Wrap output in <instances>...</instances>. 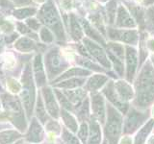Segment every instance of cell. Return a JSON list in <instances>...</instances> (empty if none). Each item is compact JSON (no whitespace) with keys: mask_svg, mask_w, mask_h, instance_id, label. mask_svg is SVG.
I'll return each mask as SVG.
<instances>
[{"mask_svg":"<svg viewBox=\"0 0 154 144\" xmlns=\"http://www.w3.org/2000/svg\"><path fill=\"white\" fill-rule=\"evenodd\" d=\"M81 22H82V25H83V27H82V28H83V31L86 33L87 36H88L89 38H93L95 42H98V43H100V44H102V45H106L103 38L101 37L100 34H98L97 32L95 31V29H94L90 25L88 21L85 20V19H81Z\"/></svg>","mask_w":154,"mask_h":144,"instance_id":"obj_26","label":"cell"},{"mask_svg":"<svg viewBox=\"0 0 154 144\" xmlns=\"http://www.w3.org/2000/svg\"><path fill=\"white\" fill-rule=\"evenodd\" d=\"M144 5H146V6H148V5H151L154 3V0H144L143 1Z\"/></svg>","mask_w":154,"mask_h":144,"instance_id":"obj_49","label":"cell"},{"mask_svg":"<svg viewBox=\"0 0 154 144\" xmlns=\"http://www.w3.org/2000/svg\"><path fill=\"white\" fill-rule=\"evenodd\" d=\"M101 138H102V134H101L100 123L93 117L90 121L88 144H100Z\"/></svg>","mask_w":154,"mask_h":144,"instance_id":"obj_18","label":"cell"},{"mask_svg":"<svg viewBox=\"0 0 154 144\" xmlns=\"http://www.w3.org/2000/svg\"><path fill=\"white\" fill-rule=\"evenodd\" d=\"M146 44V47L148 50L154 52V38H149V40H147Z\"/></svg>","mask_w":154,"mask_h":144,"instance_id":"obj_46","label":"cell"},{"mask_svg":"<svg viewBox=\"0 0 154 144\" xmlns=\"http://www.w3.org/2000/svg\"><path fill=\"white\" fill-rule=\"evenodd\" d=\"M21 134L14 130H6L0 132V144H11L20 138Z\"/></svg>","mask_w":154,"mask_h":144,"instance_id":"obj_29","label":"cell"},{"mask_svg":"<svg viewBox=\"0 0 154 144\" xmlns=\"http://www.w3.org/2000/svg\"><path fill=\"white\" fill-rule=\"evenodd\" d=\"M137 90L135 104L139 108H146L154 101V67L146 62L136 80Z\"/></svg>","mask_w":154,"mask_h":144,"instance_id":"obj_1","label":"cell"},{"mask_svg":"<svg viewBox=\"0 0 154 144\" xmlns=\"http://www.w3.org/2000/svg\"><path fill=\"white\" fill-rule=\"evenodd\" d=\"M38 13V10L36 7H23V8H18L14 10L13 12L14 16L21 20V19H28L32 17L33 16Z\"/></svg>","mask_w":154,"mask_h":144,"instance_id":"obj_28","label":"cell"},{"mask_svg":"<svg viewBox=\"0 0 154 144\" xmlns=\"http://www.w3.org/2000/svg\"><path fill=\"white\" fill-rule=\"evenodd\" d=\"M63 92L69 100V102L72 104V106H79L84 102L86 98V90L80 89V88H75V89H66Z\"/></svg>","mask_w":154,"mask_h":144,"instance_id":"obj_20","label":"cell"},{"mask_svg":"<svg viewBox=\"0 0 154 144\" xmlns=\"http://www.w3.org/2000/svg\"><path fill=\"white\" fill-rule=\"evenodd\" d=\"M116 9H117V2L115 0H111L107 4V13L110 19V23H113L114 18L116 17Z\"/></svg>","mask_w":154,"mask_h":144,"instance_id":"obj_40","label":"cell"},{"mask_svg":"<svg viewBox=\"0 0 154 144\" xmlns=\"http://www.w3.org/2000/svg\"><path fill=\"white\" fill-rule=\"evenodd\" d=\"M38 17L41 23L45 25V27L48 29H50L57 40L61 41L66 40V34L62 19L53 0H47L45 5L42 6V8L38 10Z\"/></svg>","mask_w":154,"mask_h":144,"instance_id":"obj_2","label":"cell"},{"mask_svg":"<svg viewBox=\"0 0 154 144\" xmlns=\"http://www.w3.org/2000/svg\"><path fill=\"white\" fill-rule=\"evenodd\" d=\"M0 109H1V103H0Z\"/></svg>","mask_w":154,"mask_h":144,"instance_id":"obj_57","label":"cell"},{"mask_svg":"<svg viewBox=\"0 0 154 144\" xmlns=\"http://www.w3.org/2000/svg\"><path fill=\"white\" fill-rule=\"evenodd\" d=\"M26 25L31 29V30L34 31H38L41 30V21L38 19L36 18H28L26 19Z\"/></svg>","mask_w":154,"mask_h":144,"instance_id":"obj_43","label":"cell"},{"mask_svg":"<svg viewBox=\"0 0 154 144\" xmlns=\"http://www.w3.org/2000/svg\"><path fill=\"white\" fill-rule=\"evenodd\" d=\"M17 37H18L17 34H13V35H11V36H7V37H5V41H6L7 43H11L14 40H16L17 38Z\"/></svg>","mask_w":154,"mask_h":144,"instance_id":"obj_47","label":"cell"},{"mask_svg":"<svg viewBox=\"0 0 154 144\" xmlns=\"http://www.w3.org/2000/svg\"><path fill=\"white\" fill-rule=\"evenodd\" d=\"M45 68L49 79L59 77L62 72H64L69 67V62L62 56L60 50L57 47L51 48L45 53Z\"/></svg>","mask_w":154,"mask_h":144,"instance_id":"obj_5","label":"cell"},{"mask_svg":"<svg viewBox=\"0 0 154 144\" xmlns=\"http://www.w3.org/2000/svg\"><path fill=\"white\" fill-rule=\"evenodd\" d=\"M76 62L79 65L83 66L84 68H89L91 70H94V71H98V72H102L104 71L102 67H100L99 65L95 64L94 62H93L91 60H89L88 58H85V57H78L76 58Z\"/></svg>","mask_w":154,"mask_h":144,"instance_id":"obj_32","label":"cell"},{"mask_svg":"<svg viewBox=\"0 0 154 144\" xmlns=\"http://www.w3.org/2000/svg\"><path fill=\"white\" fill-rule=\"evenodd\" d=\"M125 59H126V79L127 82H132L138 68V54L134 47L127 45L125 48Z\"/></svg>","mask_w":154,"mask_h":144,"instance_id":"obj_12","label":"cell"},{"mask_svg":"<svg viewBox=\"0 0 154 144\" xmlns=\"http://www.w3.org/2000/svg\"><path fill=\"white\" fill-rule=\"evenodd\" d=\"M144 25L148 30H154V6H150L144 13Z\"/></svg>","mask_w":154,"mask_h":144,"instance_id":"obj_34","label":"cell"},{"mask_svg":"<svg viewBox=\"0 0 154 144\" xmlns=\"http://www.w3.org/2000/svg\"><path fill=\"white\" fill-rule=\"evenodd\" d=\"M103 94L106 96L111 104H112L116 109H118L122 113L125 114L127 112L128 110V104L123 102V101L119 97V95L117 94L115 90V86L113 82H109L108 84H106L105 88H103Z\"/></svg>","mask_w":154,"mask_h":144,"instance_id":"obj_11","label":"cell"},{"mask_svg":"<svg viewBox=\"0 0 154 144\" xmlns=\"http://www.w3.org/2000/svg\"><path fill=\"white\" fill-rule=\"evenodd\" d=\"M83 44L86 47L87 51L89 52V54L93 58H94L101 65L105 67V68H108V69L111 68L112 64H111V62L109 60L107 53H106V51L98 44V43L91 40V38H83Z\"/></svg>","mask_w":154,"mask_h":144,"instance_id":"obj_8","label":"cell"},{"mask_svg":"<svg viewBox=\"0 0 154 144\" xmlns=\"http://www.w3.org/2000/svg\"><path fill=\"white\" fill-rule=\"evenodd\" d=\"M106 47H107V53H110V54H112L113 56L117 57L118 59L123 62L125 52L122 44L118 42H109L106 44Z\"/></svg>","mask_w":154,"mask_h":144,"instance_id":"obj_30","label":"cell"},{"mask_svg":"<svg viewBox=\"0 0 154 144\" xmlns=\"http://www.w3.org/2000/svg\"><path fill=\"white\" fill-rule=\"evenodd\" d=\"M45 124H46L45 126H46L47 131L52 132L56 134H59L61 133V127L57 121H54V120H47Z\"/></svg>","mask_w":154,"mask_h":144,"instance_id":"obj_42","label":"cell"},{"mask_svg":"<svg viewBox=\"0 0 154 144\" xmlns=\"http://www.w3.org/2000/svg\"><path fill=\"white\" fill-rule=\"evenodd\" d=\"M7 85H8V88H9L10 91L13 93H17L21 90V85L17 83L14 79H10L8 81Z\"/></svg>","mask_w":154,"mask_h":144,"instance_id":"obj_44","label":"cell"},{"mask_svg":"<svg viewBox=\"0 0 154 144\" xmlns=\"http://www.w3.org/2000/svg\"><path fill=\"white\" fill-rule=\"evenodd\" d=\"M151 64H153V67H154V54L151 56Z\"/></svg>","mask_w":154,"mask_h":144,"instance_id":"obj_50","label":"cell"},{"mask_svg":"<svg viewBox=\"0 0 154 144\" xmlns=\"http://www.w3.org/2000/svg\"><path fill=\"white\" fill-rule=\"evenodd\" d=\"M91 74V70L81 68V67H72V68L67 69L64 73L61 74L55 82H61V80H66L69 78H75V77H86Z\"/></svg>","mask_w":154,"mask_h":144,"instance_id":"obj_22","label":"cell"},{"mask_svg":"<svg viewBox=\"0 0 154 144\" xmlns=\"http://www.w3.org/2000/svg\"><path fill=\"white\" fill-rule=\"evenodd\" d=\"M43 139V129L37 118L31 120L30 127L26 134V140L30 143H38Z\"/></svg>","mask_w":154,"mask_h":144,"instance_id":"obj_16","label":"cell"},{"mask_svg":"<svg viewBox=\"0 0 154 144\" xmlns=\"http://www.w3.org/2000/svg\"><path fill=\"white\" fill-rule=\"evenodd\" d=\"M107 82H108L107 76H105L103 74H94L91 77H90V79L87 81V83L85 85V90L94 92V91L98 90L103 86H105L107 84Z\"/></svg>","mask_w":154,"mask_h":144,"instance_id":"obj_19","label":"cell"},{"mask_svg":"<svg viewBox=\"0 0 154 144\" xmlns=\"http://www.w3.org/2000/svg\"><path fill=\"white\" fill-rule=\"evenodd\" d=\"M152 115H153V117H154V106H153V108H152Z\"/></svg>","mask_w":154,"mask_h":144,"instance_id":"obj_54","label":"cell"},{"mask_svg":"<svg viewBox=\"0 0 154 144\" xmlns=\"http://www.w3.org/2000/svg\"><path fill=\"white\" fill-rule=\"evenodd\" d=\"M2 47H3V45L1 44V41H0V52H1V50H2Z\"/></svg>","mask_w":154,"mask_h":144,"instance_id":"obj_52","label":"cell"},{"mask_svg":"<svg viewBox=\"0 0 154 144\" xmlns=\"http://www.w3.org/2000/svg\"><path fill=\"white\" fill-rule=\"evenodd\" d=\"M107 55L109 57V60L111 62V64H113L115 70L117 71V73L119 74V76H123L124 73V66H123V62L120 61L119 59H118L117 57L113 56L110 53H107Z\"/></svg>","mask_w":154,"mask_h":144,"instance_id":"obj_35","label":"cell"},{"mask_svg":"<svg viewBox=\"0 0 154 144\" xmlns=\"http://www.w3.org/2000/svg\"><path fill=\"white\" fill-rule=\"evenodd\" d=\"M22 143V141H18V142H16L14 144H21Z\"/></svg>","mask_w":154,"mask_h":144,"instance_id":"obj_55","label":"cell"},{"mask_svg":"<svg viewBox=\"0 0 154 144\" xmlns=\"http://www.w3.org/2000/svg\"><path fill=\"white\" fill-rule=\"evenodd\" d=\"M114 86H115L116 92H117L119 97L122 99L123 102L127 103V101L132 100L134 98L135 92L131 85L129 84V82L119 80L116 82V83H114Z\"/></svg>","mask_w":154,"mask_h":144,"instance_id":"obj_15","label":"cell"},{"mask_svg":"<svg viewBox=\"0 0 154 144\" xmlns=\"http://www.w3.org/2000/svg\"><path fill=\"white\" fill-rule=\"evenodd\" d=\"M119 144H132V140H131V138H130L129 136H124L122 139V141H120Z\"/></svg>","mask_w":154,"mask_h":144,"instance_id":"obj_48","label":"cell"},{"mask_svg":"<svg viewBox=\"0 0 154 144\" xmlns=\"http://www.w3.org/2000/svg\"><path fill=\"white\" fill-rule=\"evenodd\" d=\"M37 44L34 41L33 38H28V37H21L17 40V41L14 42V48L20 52H32L37 50Z\"/></svg>","mask_w":154,"mask_h":144,"instance_id":"obj_21","label":"cell"},{"mask_svg":"<svg viewBox=\"0 0 154 144\" xmlns=\"http://www.w3.org/2000/svg\"><path fill=\"white\" fill-rule=\"evenodd\" d=\"M60 115H61V117L63 119V121H64L65 125L66 126V128L69 129L70 132L76 133L78 131V124H77L76 119L69 110L62 109L60 110Z\"/></svg>","mask_w":154,"mask_h":144,"instance_id":"obj_24","label":"cell"},{"mask_svg":"<svg viewBox=\"0 0 154 144\" xmlns=\"http://www.w3.org/2000/svg\"><path fill=\"white\" fill-rule=\"evenodd\" d=\"M62 137L66 144H81L79 139L77 138L72 133L67 131L66 129H64V131H63Z\"/></svg>","mask_w":154,"mask_h":144,"instance_id":"obj_37","label":"cell"},{"mask_svg":"<svg viewBox=\"0 0 154 144\" xmlns=\"http://www.w3.org/2000/svg\"><path fill=\"white\" fill-rule=\"evenodd\" d=\"M102 144H107V142H106V141H104V142H103Z\"/></svg>","mask_w":154,"mask_h":144,"instance_id":"obj_56","label":"cell"},{"mask_svg":"<svg viewBox=\"0 0 154 144\" xmlns=\"http://www.w3.org/2000/svg\"><path fill=\"white\" fill-rule=\"evenodd\" d=\"M69 24H70V34L72 38L74 40H79L81 38H83V28H82L78 19H77V17L73 14H70Z\"/></svg>","mask_w":154,"mask_h":144,"instance_id":"obj_25","label":"cell"},{"mask_svg":"<svg viewBox=\"0 0 154 144\" xmlns=\"http://www.w3.org/2000/svg\"><path fill=\"white\" fill-rule=\"evenodd\" d=\"M42 95L43 97V103H45V109L50 116L58 118L60 115V109L56 100V96L54 90H52L48 86H43L42 89Z\"/></svg>","mask_w":154,"mask_h":144,"instance_id":"obj_10","label":"cell"},{"mask_svg":"<svg viewBox=\"0 0 154 144\" xmlns=\"http://www.w3.org/2000/svg\"><path fill=\"white\" fill-rule=\"evenodd\" d=\"M78 137L80 138V140L83 142L84 144L88 140L89 137V127L85 122L81 124L80 128L78 129Z\"/></svg>","mask_w":154,"mask_h":144,"instance_id":"obj_38","label":"cell"},{"mask_svg":"<svg viewBox=\"0 0 154 144\" xmlns=\"http://www.w3.org/2000/svg\"><path fill=\"white\" fill-rule=\"evenodd\" d=\"M3 91V88H2V86H1V84H0V92H2Z\"/></svg>","mask_w":154,"mask_h":144,"instance_id":"obj_53","label":"cell"},{"mask_svg":"<svg viewBox=\"0 0 154 144\" xmlns=\"http://www.w3.org/2000/svg\"><path fill=\"white\" fill-rule=\"evenodd\" d=\"M20 97L22 101V106L25 110L27 117L30 118L33 113V110L36 102V91L34 86L32 68L30 64H26L21 76V93Z\"/></svg>","mask_w":154,"mask_h":144,"instance_id":"obj_3","label":"cell"},{"mask_svg":"<svg viewBox=\"0 0 154 144\" xmlns=\"http://www.w3.org/2000/svg\"><path fill=\"white\" fill-rule=\"evenodd\" d=\"M36 1L38 3H42V2H46V0H36Z\"/></svg>","mask_w":154,"mask_h":144,"instance_id":"obj_51","label":"cell"},{"mask_svg":"<svg viewBox=\"0 0 154 144\" xmlns=\"http://www.w3.org/2000/svg\"><path fill=\"white\" fill-rule=\"evenodd\" d=\"M0 28L2 29L4 32H11L13 30V25L10 22L8 21H5V20H0Z\"/></svg>","mask_w":154,"mask_h":144,"instance_id":"obj_45","label":"cell"},{"mask_svg":"<svg viewBox=\"0 0 154 144\" xmlns=\"http://www.w3.org/2000/svg\"><path fill=\"white\" fill-rule=\"evenodd\" d=\"M33 71L35 76L36 83L38 86H43L46 83V75L45 68L43 65L42 57L41 54H38L33 62Z\"/></svg>","mask_w":154,"mask_h":144,"instance_id":"obj_17","label":"cell"},{"mask_svg":"<svg viewBox=\"0 0 154 144\" xmlns=\"http://www.w3.org/2000/svg\"><path fill=\"white\" fill-rule=\"evenodd\" d=\"M148 112H140L136 109H131L124 120L122 127L124 134H133L148 118Z\"/></svg>","mask_w":154,"mask_h":144,"instance_id":"obj_7","label":"cell"},{"mask_svg":"<svg viewBox=\"0 0 154 144\" xmlns=\"http://www.w3.org/2000/svg\"><path fill=\"white\" fill-rule=\"evenodd\" d=\"M86 83V80L84 78H69V79H66L63 80L59 83H57L55 85L56 88H64V89H75L79 86H83Z\"/></svg>","mask_w":154,"mask_h":144,"instance_id":"obj_23","label":"cell"},{"mask_svg":"<svg viewBox=\"0 0 154 144\" xmlns=\"http://www.w3.org/2000/svg\"><path fill=\"white\" fill-rule=\"evenodd\" d=\"M107 122L105 125V136L107 137L109 144H119L120 133L122 131V117L117 110L112 106L107 107Z\"/></svg>","mask_w":154,"mask_h":144,"instance_id":"obj_6","label":"cell"},{"mask_svg":"<svg viewBox=\"0 0 154 144\" xmlns=\"http://www.w3.org/2000/svg\"><path fill=\"white\" fill-rule=\"evenodd\" d=\"M80 109L78 110V116L80 119L84 120L89 116V100L85 99L84 102L79 106Z\"/></svg>","mask_w":154,"mask_h":144,"instance_id":"obj_39","label":"cell"},{"mask_svg":"<svg viewBox=\"0 0 154 144\" xmlns=\"http://www.w3.org/2000/svg\"><path fill=\"white\" fill-rule=\"evenodd\" d=\"M116 26L119 28H135V23L132 16L127 11L123 5H119L117 11V19H116Z\"/></svg>","mask_w":154,"mask_h":144,"instance_id":"obj_14","label":"cell"},{"mask_svg":"<svg viewBox=\"0 0 154 144\" xmlns=\"http://www.w3.org/2000/svg\"><path fill=\"white\" fill-rule=\"evenodd\" d=\"M17 30L19 33H21L22 35H25V37H28V38H31V35L33 36H36L35 34L33 33V31L31 30L30 28H29L26 24H24L22 22H17Z\"/></svg>","mask_w":154,"mask_h":144,"instance_id":"obj_41","label":"cell"},{"mask_svg":"<svg viewBox=\"0 0 154 144\" xmlns=\"http://www.w3.org/2000/svg\"><path fill=\"white\" fill-rule=\"evenodd\" d=\"M153 127H154V119H150L137 134L136 137H135V144H143V142L146 140V137L149 134V133L151 132Z\"/></svg>","mask_w":154,"mask_h":144,"instance_id":"obj_27","label":"cell"},{"mask_svg":"<svg viewBox=\"0 0 154 144\" xmlns=\"http://www.w3.org/2000/svg\"><path fill=\"white\" fill-rule=\"evenodd\" d=\"M108 36L111 40H119L131 45H136L139 42V34L137 30L134 29H115V28H108Z\"/></svg>","mask_w":154,"mask_h":144,"instance_id":"obj_9","label":"cell"},{"mask_svg":"<svg viewBox=\"0 0 154 144\" xmlns=\"http://www.w3.org/2000/svg\"><path fill=\"white\" fill-rule=\"evenodd\" d=\"M40 38L45 43H52L54 41V34L47 27H42L40 30Z\"/></svg>","mask_w":154,"mask_h":144,"instance_id":"obj_36","label":"cell"},{"mask_svg":"<svg viewBox=\"0 0 154 144\" xmlns=\"http://www.w3.org/2000/svg\"><path fill=\"white\" fill-rule=\"evenodd\" d=\"M91 112L94 113V117L100 124L104 123L106 118V107L102 95L98 93H93L91 97Z\"/></svg>","mask_w":154,"mask_h":144,"instance_id":"obj_13","label":"cell"},{"mask_svg":"<svg viewBox=\"0 0 154 144\" xmlns=\"http://www.w3.org/2000/svg\"><path fill=\"white\" fill-rule=\"evenodd\" d=\"M54 93H55L56 98L58 99V101H59V103L62 105L63 109L66 110H69H69H72L73 106H72V104L69 102V100L67 99V97L62 90L56 88V89H54Z\"/></svg>","mask_w":154,"mask_h":144,"instance_id":"obj_33","label":"cell"},{"mask_svg":"<svg viewBox=\"0 0 154 144\" xmlns=\"http://www.w3.org/2000/svg\"><path fill=\"white\" fill-rule=\"evenodd\" d=\"M1 101L8 113V117L11 118L14 124L20 130L24 131L26 129V122L24 121V115L22 110V104L17 97L11 94H2Z\"/></svg>","mask_w":154,"mask_h":144,"instance_id":"obj_4","label":"cell"},{"mask_svg":"<svg viewBox=\"0 0 154 144\" xmlns=\"http://www.w3.org/2000/svg\"><path fill=\"white\" fill-rule=\"evenodd\" d=\"M36 115L38 119L40 120L42 123H46L47 121V113H46V109L43 100L42 99V95L38 94L37 98V103H36Z\"/></svg>","mask_w":154,"mask_h":144,"instance_id":"obj_31","label":"cell"}]
</instances>
